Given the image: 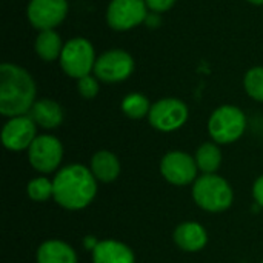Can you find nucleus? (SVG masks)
<instances>
[{
    "label": "nucleus",
    "mask_w": 263,
    "mask_h": 263,
    "mask_svg": "<svg viewBox=\"0 0 263 263\" xmlns=\"http://www.w3.org/2000/svg\"><path fill=\"white\" fill-rule=\"evenodd\" d=\"M91 173L97 182L111 183L120 174V162L111 151H97L91 159Z\"/></svg>",
    "instance_id": "16"
},
{
    "label": "nucleus",
    "mask_w": 263,
    "mask_h": 263,
    "mask_svg": "<svg viewBox=\"0 0 263 263\" xmlns=\"http://www.w3.org/2000/svg\"><path fill=\"white\" fill-rule=\"evenodd\" d=\"M243 86L251 99L263 102V66L251 68L247 72L243 79Z\"/></svg>",
    "instance_id": "21"
},
{
    "label": "nucleus",
    "mask_w": 263,
    "mask_h": 263,
    "mask_svg": "<svg viewBox=\"0 0 263 263\" xmlns=\"http://www.w3.org/2000/svg\"><path fill=\"white\" fill-rule=\"evenodd\" d=\"M149 109H151L149 100L143 94L133 92V94H128L122 100V111L129 119H134V120L143 119L145 116L149 114Z\"/></svg>",
    "instance_id": "20"
},
{
    "label": "nucleus",
    "mask_w": 263,
    "mask_h": 263,
    "mask_svg": "<svg viewBox=\"0 0 263 263\" xmlns=\"http://www.w3.org/2000/svg\"><path fill=\"white\" fill-rule=\"evenodd\" d=\"M92 263H136L129 247L117 240H100L92 250Z\"/></svg>",
    "instance_id": "14"
},
{
    "label": "nucleus",
    "mask_w": 263,
    "mask_h": 263,
    "mask_svg": "<svg viewBox=\"0 0 263 263\" xmlns=\"http://www.w3.org/2000/svg\"><path fill=\"white\" fill-rule=\"evenodd\" d=\"M29 117L35 122V125L42 126L43 129H55L63 122V111L57 102L42 99L32 105Z\"/></svg>",
    "instance_id": "15"
},
{
    "label": "nucleus",
    "mask_w": 263,
    "mask_h": 263,
    "mask_svg": "<svg viewBox=\"0 0 263 263\" xmlns=\"http://www.w3.org/2000/svg\"><path fill=\"white\" fill-rule=\"evenodd\" d=\"M253 197L259 206H263V176H260L253 185Z\"/></svg>",
    "instance_id": "25"
},
{
    "label": "nucleus",
    "mask_w": 263,
    "mask_h": 263,
    "mask_svg": "<svg viewBox=\"0 0 263 263\" xmlns=\"http://www.w3.org/2000/svg\"><path fill=\"white\" fill-rule=\"evenodd\" d=\"M34 49L37 55L45 60V62H52L60 59L63 46H62V39L54 29H46L40 31V34L35 39Z\"/></svg>",
    "instance_id": "18"
},
{
    "label": "nucleus",
    "mask_w": 263,
    "mask_h": 263,
    "mask_svg": "<svg viewBox=\"0 0 263 263\" xmlns=\"http://www.w3.org/2000/svg\"><path fill=\"white\" fill-rule=\"evenodd\" d=\"M54 200L65 210L79 211L86 208L97 194V180L91 170L82 163L63 166L52 180Z\"/></svg>",
    "instance_id": "1"
},
{
    "label": "nucleus",
    "mask_w": 263,
    "mask_h": 263,
    "mask_svg": "<svg viewBox=\"0 0 263 263\" xmlns=\"http://www.w3.org/2000/svg\"><path fill=\"white\" fill-rule=\"evenodd\" d=\"M134 69L133 57L122 49H111L102 54L94 65V74L105 83H117L126 80Z\"/></svg>",
    "instance_id": "10"
},
{
    "label": "nucleus",
    "mask_w": 263,
    "mask_h": 263,
    "mask_svg": "<svg viewBox=\"0 0 263 263\" xmlns=\"http://www.w3.org/2000/svg\"><path fill=\"white\" fill-rule=\"evenodd\" d=\"M193 199L199 208L208 213H223L234 200L231 185L217 174H203L193 185Z\"/></svg>",
    "instance_id": "3"
},
{
    "label": "nucleus",
    "mask_w": 263,
    "mask_h": 263,
    "mask_svg": "<svg viewBox=\"0 0 263 263\" xmlns=\"http://www.w3.org/2000/svg\"><path fill=\"white\" fill-rule=\"evenodd\" d=\"M37 263H77V254L68 243L52 239L39 247Z\"/></svg>",
    "instance_id": "17"
},
{
    "label": "nucleus",
    "mask_w": 263,
    "mask_h": 263,
    "mask_svg": "<svg viewBox=\"0 0 263 263\" xmlns=\"http://www.w3.org/2000/svg\"><path fill=\"white\" fill-rule=\"evenodd\" d=\"M176 245L186 253H197L208 243V234L205 228L197 222H183L174 231Z\"/></svg>",
    "instance_id": "13"
},
{
    "label": "nucleus",
    "mask_w": 263,
    "mask_h": 263,
    "mask_svg": "<svg viewBox=\"0 0 263 263\" xmlns=\"http://www.w3.org/2000/svg\"><path fill=\"white\" fill-rule=\"evenodd\" d=\"M145 0H111L106 22L116 31H128L148 18Z\"/></svg>",
    "instance_id": "8"
},
{
    "label": "nucleus",
    "mask_w": 263,
    "mask_h": 263,
    "mask_svg": "<svg viewBox=\"0 0 263 263\" xmlns=\"http://www.w3.org/2000/svg\"><path fill=\"white\" fill-rule=\"evenodd\" d=\"M196 159L183 151H170L160 160V173L165 180L176 186H183L197 179Z\"/></svg>",
    "instance_id": "9"
},
{
    "label": "nucleus",
    "mask_w": 263,
    "mask_h": 263,
    "mask_svg": "<svg viewBox=\"0 0 263 263\" xmlns=\"http://www.w3.org/2000/svg\"><path fill=\"white\" fill-rule=\"evenodd\" d=\"M148 119L157 131L171 133L182 128L188 120V106L179 99H162L151 105Z\"/></svg>",
    "instance_id": "7"
},
{
    "label": "nucleus",
    "mask_w": 263,
    "mask_h": 263,
    "mask_svg": "<svg viewBox=\"0 0 263 263\" xmlns=\"http://www.w3.org/2000/svg\"><path fill=\"white\" fill-rule=\"evenodd\" d=\"M59 60L62 69L69 77L82 79L85 76H89L91 71H94V65L97 59L92 45L83 37H76L63 46Z\"/></svg>",
    "instance_id": "5"
},
{
    "label": "nucleus",
    "mask_w": 263,
    "mask_h": 263,
    "mask_svg": "<svg viewBox=\"0 0 263 263\" xmlns=\"http://www.w3.org/2000/svg\"><path fill=\"white\" fill-rule=\"evenodd\" d=\"M79 92L85 99H94L99 94V82L97 77L85 76L79 79Z\"/></svg>",
    "instance_id": "23"
},
{
    "label": "nucleus",
    "mask_w": 263,
    "mask_h": 263,
    "mask_svg": "<svg viewBox=\"0 0 263 263\" xmlns=\"http://www.w3.org/2000/svg\"><path fill=\"white\" fill-rule=\"evenodd\" d=\"M35 103V83L29 72L12 63L0 65V114L26 116Z\"/></svg>",
    "instance_id": "2"
},
{
    "label": "nucleus",
    "mask_w": 263,
    "mask_h": 263,
    "mask_svg": "<svg viewBox=\"0 0 263 263\" xmlns=\"http://www.w3.org/2000/svg\"><path fill=\"white\" fill-rule=\"evenodd\" d=\"M28 159L35 171L42 174H49L55 171L62 163L63 159L62 142L49 134L37 136L31 143V146L28 148Z\"/></svg>",
    "instance_id": "6"
},
{
    "label": "nucleus",
    "mask_w": 263,
    "mask_h": 263,
    "mask_svg": "<svg viewBox=\"0 0 263 263\" xmlns=\"http://www.w3.org/2000/svg\"><path fill=\"white\" fill-rule=\"evenodd\" d=\"M68 12L66 0H31L28 5V18L35 29H52L63 22Z\"/></svg>",
    "instance_id": "11"
},
{
    "label": "nucleus",
    "mask_w": 263,
    "mask_h": 263,
    "mask_svg": "<svg viewBox=\"0 0 263 263\" xmlns=\"http://www.w3.org/2000/svg\"><path fill=\"white\" fill-rule=\"evenodd\" d=\"M146 6L154 11V12H165L170 8H173V5L176 3V0H145Z\"/></svg>",
    "instance_id": "24"
},
{
    "label": "nucleus",
    "mask_w": 263,
    "mask_h": 263,
    "mask_svg": "<svg viewBox=\"0 0 263 263\" xmlns=\"http://www.w3.org/2000/svg\"><path fill=\"white\" fill-rule=\"evenodd\" d=\"M54 194L52 180L46 177H35L28 183V196L34 202H46Z\"/></svg>",
    "instance_id": "22"
},
{
    "label": "nucleus",
    "mask_w": 263,
    "mask_h": 263,
    "mask_svg": "<svg viewBox=\"0 0 263 263\" xmlns=\"http://www.w3.org/2000/svg\"><path fill=\"white\" fill-rule=\"evenodd\" d=\"M247 128V117L243 111L233 105L217 108L208 122V133L216 143L228 145L239 140Z\"/></svg>",
    "instance_id": "4"
},
{
    "label": "nucleus",
    "mask_w": 263,
    "mask_h": 263,
    "mask_svg": "<svg viewBox=\"0 0 263 263\" xmlns=\"http://www.w3.org/2000/svg\"><path fill=\"white\" fill-rule=\"evenodd\" d=\"M97 243H99V240H96V239L91 237V236H89V237H85V240H83V245H85L88 250H91V251L97 247Z\"/></svg>",
    "instance_id": "26"
},
{
    "label": "nucleus",
    "mask_w": 263,
    "mask_h": 263,
    "mask_svg": "<svg viewBox=\"0 0 263 263\" xmlns=\"http://www.w3.org/2000/svg\"><path fill=\"white\" fill-rule=\"evenodd\" d=\"M248 2H251L254 5H263V0H248Z\"/></svg>",
    "instance_id": "27"
},
{
    "label": "nucleus",
    "mask_w": 263,
    "mask_h": 263,
    "mask_svg": "<svg viewBox=\"0 0 263 263\" xmlns=\"http://www.w3.org/2000/svg\"><path fill=\"white\" fill-rule=\"evenodd\" d=\"M194 159H196L197 168L203 171V174H216V171L220 168V163H222V153L216 143L206 142L199 146Z\"/></svg>",
    "instance_id": "19"
},
{
    "label": "nucleus",
    "mask_w": 263,
    "mask_h": 263,
    "mask_svg": "<svg viewBox=\"0 0 263 263\" xmlns=\"http://www.w3.org/2000/svg\"><path fill=\"white\" fill-rule=\"evenodd\" d=\"M35 122L29 116L9 119L2 129V142L9 151H23L31 146L37 137Z\"/></svg>",
    "instance_id": "12"
}]
</instances>
